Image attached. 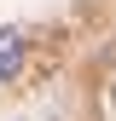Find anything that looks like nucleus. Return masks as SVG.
I'll list each match as a JSON object with an SVG mask.
<instances>
[{
  "mask_svg": "<svg viewBox=\"0 0 116 121\" xmlns=\"http://www.w3.org/2000/svg\"><path fill=\"white\" fill-rule=\"evenodd\" d=\"M18 69H23V29L0 23V81H12Z\"/></svg>",
  "mask_w": 116,
  "mask_h": 121,
  "instance_id": "obj_1",
  "label": "nucleus"
},
{
  "mask_svg": "<svg viewBox=\"0 0 116 121\" xmlns=\"http://www.w3.org/2000/svg\"><path fill=\"white\" fill-rule=\"evenodd\" d=\"M110 104H116V86H110Z\"/></svg>",
  "mask_w": 116,
  "mask_h": 121,
  "instance_id": "obj_2",
  "label": "nucleus"
}]
</instances>
